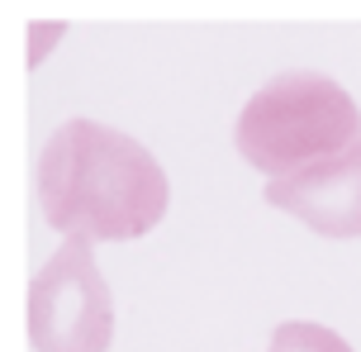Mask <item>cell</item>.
<instances>
[{"mask_svg":"<svg viewBox=\"0 0 361 352\" xmlns=\"http://www.w3.org/2000/svg\"><path fill=\"white\" fill-rule=\"evenodd\" d=\"M267 352H352L343 334H333L328 324H314V319H286L276 324Z\"/></svg>","mask_w":361,"mask_h":352,"instance_id":"5b68a950","label":"cell"},{"mask_svg":"<svg viewBox=\"0 0 361 352\" xmlns=\"http://www.w3.org/2000/svg\"><path fill=\"white\" fill-rule=\"evenodd\" d=\"M38 210L57 233H81L100 243H128L166 219L171 186L152 152L128 133L67 119L48 133L34 171Z\"/></svg>","mask_w":361,"mask_h":352,"instance_id":"6da1fadb","label":"cell"},{"mask_svg":"<svg viewBox=\"0 0 361 352\" xmlns=\"http://www.w3.org/2000/svg\"><path fill=\"white\" fill-rule=\"evenodd\" d=\"M267 205L324 238H361V138L295 176H271Z\"/></svg>","mask_w":361,"mask_h":352,"instance_id":"277c9868","label":"cell"},{"mask_svg":"<svg viewBox=\"0 0 361 352\" xmlns=\"http://www.w3.org/2000/svg\"><path fill=\"white\" fill-rule=\"evenodd\" d=\"M361 138L357 100L324 72H281L238 114L233 143L262 176H295Z\"/></svg>","mask_w":361,"mask_h":352,"instance_id":"7a4b0ae2","label":"cell"},{"mask_svg":"<svg viewBox=\"0 0 361 352\" xmlns=\"http://www.w3.org/2000/svg\"><path fill=\"white\" fill-rule=\"evenodd\" d=\"M95 238H72L29 281V343L34 352H109L114 300L90 253Z\"/></svg>","mask_w":361,"mask_h":352,"instance_id":"3957f363","label":"cell"}]
</instances>
